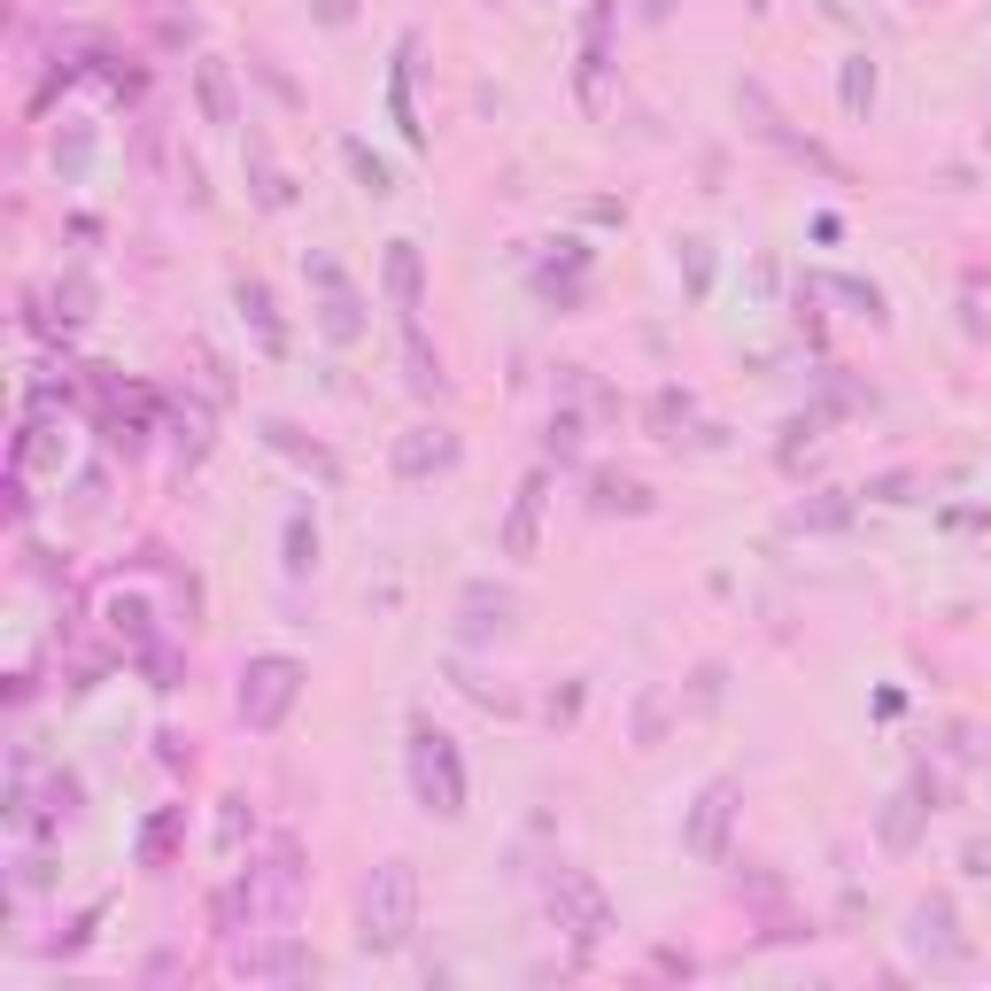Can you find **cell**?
Listing matches in <instances>:
<instances>
[{"instance_id": "cell-8", "label": "cell", "mask_w": 991, "mask_h": 991, "mask_svg": "<svg viewBox=\"0 0 991 991\" xmlns=\"http://www.w3.org/2000/svg\"><path fill=\"white\" fill-rule=\"evenodd\" d=\"M542 473L519 489V503H511V519H503V558H534V527H542Z\"/></svg>"}, {"instance_id": "cell-2", "label": "cell", "mask_w": 991, "mask_h": 991, "mask_svg": "<svg viewBox=\"0 0 991 991\" xmlns=\"http://www.w3.org/2000/svg\"><path fill=\"white\" fill-rule=\"evenodd\" d=\"M303 659H287V651H256V659L241 666V728H256V736H272L287 713H295V697H303Z\"/></svg>"}, {"instance_id": "cell-13", "label": "cell", "mask_w": 991, "mask_h": 991, "mask_svg": "<svg viewBox=\"0 0 991 991\" xmlns=\"http://www.w3.org/2000/svg\"><path fill=\"white\" fill-rule=\"evenodd\" d=\"M867 101H875V62H867V55H852V62H844V109H852V117H867Z\"/></svg>"}, {"instance_id": "cell-18", "label": "cell", "mask_w": 991, "mask_h": 991, "mask_svg": "<svg viewBox=\"0 0 991 991\" xmlns=\"http://www.w3.org/2000/svg\"><path fill=\"white\" fill-rule=\"evenodd\" d=\"M349 170L364 178V194H395V178H387V164H380V156H364L356 140H349Z\"/></svg>"}, {"instance_id": "cell-21", "label": "cell", "mask_w": 991, "mask_h": 991, "mask_svg": "<svg viewBox=\"0 0 991 991\" xmlns=\"http://www.w3.org/2000/svg\"><path fill=\"white\" fill-rule=\"evenodd\" d=\"M798 527H844V503H806Z\"/></svg>"}, {"instance_id": "cell-23", "label": "cell", "mask_w": 991, "mask_h": 991, "mask_svg": "<svg viewBox=\"0 0 991 991\" xmlns=\"http://www.w3.org/2000/svg\"><path fill=\"white\" fill-rule=\"evenodd\" d=\"M906 489H914L906 473H883V481H875V489H867V496H883V503H906Z\"/></svg>"}, {"instance_id": "cell-20", "label": "cell", "mask_w": 991, "mask_h": 991, "mask_svg": "<svg viewBox=\"0 0 991 991\" xmlns=\"http://www.w3.org/2000/svg\"><path fill=\"white\" fill-rule=\"evenodd\" d=\"M674 419H689V395L659 387V395H651V426H674Z\"/></svg>"}, {"instance_id": "cell-25", "label": "cell", "mask_w": 991, "mask_h": 991, "mask_svg": "<svg viewBox=\"0 0 991 991\" xmlns=\"http://www.w3.org/2000/svg\"><path fill=\"white\" fill-rule=\"evenodd\" d=\"M744 8H767V0H744Z\"/></svg>"}, {"instance_id": "cell-10", "label": "cell", "mask_w": 991, "mask_h": 991, "mask_svg": "<svg viewBox=\"0 0 991 991\" xmlns=\"http://www.w3.org/2000/svg\"><path fill=\"white\" fill-rule=\"evenodd\" d=\"M194 94H202L209 125H233V117H241V109H233V78H225V62H202V70H194Z\"/></svg>"}, {"instance_id": "cell-12", "label": "cell", "mask_w": 991, "mask_h": 991, "mask_svg": "<svg viewBox=\"0 0 991 991\" xmlns=\"http://www.w3.org/2000/svg\"><path fill=\"white\" fill-rule=\"evenodd\" d=\"M914 945H938V961H961V945H953V914H945L938 899L914 914Z\"/></svg>"}, {"instance_id": "cell-17", "label": "cell", "mask_w": 991, "mask_h": 991, "mask_svg": "<svg viewBox=\"0 0 991 991\" xmlns=\"http://www.w3.org/2000/svg\"><path fill=\"white\" fill-rule=\"evenodd\" d=\"M241 836H248V798H225V822H217V852L233 860V852H241Z\"/></svg>"}, {"instance_id": "cell-6", "label": "cell", "mask_w": 991, "mask_h": 991, "mask_svg": "<svg viewBox=\"0 0 991 991\" xmlns=\"http://www.w3.org/2000/svg\"><path fill=\"white\" fill-rule=\"evenodd\" d=\"M442 465H458V434H450V426H411V434L395 442V473H403V481L442 473Z\"/></svg>"}, {"instance_id": "cell-22", "label": "cell", "mask_w": 991, "mask_h": 991, "mask_svg": "<svg viewBox=\"0 0 991 991\" xmlns=\"http://www.w3.org/2000/svg\"><path fill=\"white\" fill-rule=\"evenodd\" d=\"M573 442H581V426H573V419H550V450L573 458Z\"/></svg>"}, {"instance_id": "cell-24", "label": "cell", "mask_w": 991, "mask_h": 991, "mask_svg": "<svg viewBox=\"0 0 991 991\" xmlns=\"http://www.w3.org/2000/svg\"><path fill=\"white\" fill-rule=\"evenodd\" d=\"M318 16H326V23H349V0H318Z\"/></svg>"}, {"instance_id": "cell-15", "label": "cell", "mask_w": 991, "mask_h": 991, "mask_svg": "<svg viewBox=\"0 0 991 991\" xmlns=\"http://www.w3.org/2000/svg\"><path fill=\"white\" fill-rule=\"evenodd\" d=\"M311 566H318V527L295 511L287 519V573H311Z\"/></svg>"}, {"instance_id": "cell-19", "label": "cell", "mask_w": 991, "mask_h": 991, "mask_svg": "<svg viewBox=\"0 0 991 991\" xmlns=\"http://www.w3.org/2000/svg\"><path fill=\"white\" fill-rule=\"evenodd\" d=\"M170 828H178V814H156V822H148V836H140V860H148V867H164Z\"/></svg>"}, {"instance_id": "cell-14", "label": "cell", "mask_w": 991, "mask_h": 991, "mask_svg": "<svg viewBox=\"0 0 991 991\" xmlns=\"http://www.w3.org/2000/svg\"><path fill=\"white\" fill-rule=\"evenodd\" d=\"M403 356H411V387H419V395H442V387H450V380H442V356H426L419 333L403 341Z\"/></svg>"}, {"instance_id": "cell-16", "label": "cell", "mask_w": 991, "mask_h": 991, "mask_svg": "<svg viewBox=\"0 0 991 991\" xmlns=\"http://www.w3.org/2000/svg\"><path fill=\"white\" fill-rule=\"evenodd\" d=\"M597 511H651V496L636 489V481H612V473H605V481H597Z\"/></svg>"}, {"instance_id": "cell-11", "label": "cell", "mask_w": 991, "mask_h": 991, "mask_svg": "<svg viewBox=\"0 0 991 991\" xmlns=\"http://www.w3.org/2000/svg\"><path fill=\"white\" fill-rule=\"evenodd\" d=\"M922 814H930V806H922V783H914L906 798H891V814H883V844H891V852H906V844H914V822H922Z\"/></svg>"}, {"instance_id": "cell-5", "label": "cell", "mask_w": 991, "mask_h": 991, "mask_svg": "<svg viewBox=\"0 0 991 991\" xmlns=\"http://www.w3.org/2000/svg\"><path fill=\"white\" fill-rule=\"evenodd\" d=\"M728 822H736V783L720 775V783H705V798H697V814L681 828V844H689L697 860H720V852H728Z\"/></svg>"}, {"instance_id": "cell-4", "label": "cell", "mask_w": 991, "mask_h": 991, "mask_svg": "<svg viewBox=\"0 0 991 991\" xmlns=\"http://www.w3.org/2000/svg\"><path fill=\"white\" fill-rule=\"evenodd\" d=\"M550 906H566V922H573V938H581V945H597V938L612 930L605 891H597L581 867H566V860H558V875H550Z\"/></svg>"}, {"instance_id": "cell-1", "label": "cell", "mask_w": 991, "mask_h": 991, "mask_svg": "<svg viewBox=\"0 0 991 991\" xmlns=\"http://www.w3.org/2000/svg\"><path fill=\"white\" fill-rule=\"evenodd\" d=\"M411 930H419V875H411V860H380L356 899V938H364V953H403Z\"/></svg>"}, {"instance_id": "cell-3", "label": "cell", "mask_w": 991, "mask_h": 991, "mask_svg": "<svg viewBox=\"0 0 991 991\" xmlns=\"http://www.w3.org/2000/svg\"><path fill=\"white\" fill-rule=\"evenodd\" d=\"M411 791H419V806L426 814H442V822H458L465 814V759H458V744L442 736V728H411Z\"/></svg>"}, {"instance_id": "cell-7", "label": "cell", "mask_w": 991, "mask_h": 991, "mask_svg": "<svg viewBox=\"0 0 991 991\" xmlns=\"http://www.w3.org/2000/svg\"><path fill=\"white\" fill-rule=\"evenodd\" d=\"M387 295H395L403 318H419V303H426V272H419V248H411V241H387Z\"/></svg>"}, {"instance_id": "cell-9", "label": "cell", "mask_w": 991, "mask_h": 991, "mask_svg": "<svg viewBox=\"0 0 991 991\" xmlns=\"http://www.w3.org/2000/svg\"><path fill=\"white\" fill-rule=\"evenodd\" d=\"M233 295H241V311H248V326L264 333V349L279 356V349H287V326H279V303H272V287H264V279H241Z\"/></svg>"}]
</instances>
